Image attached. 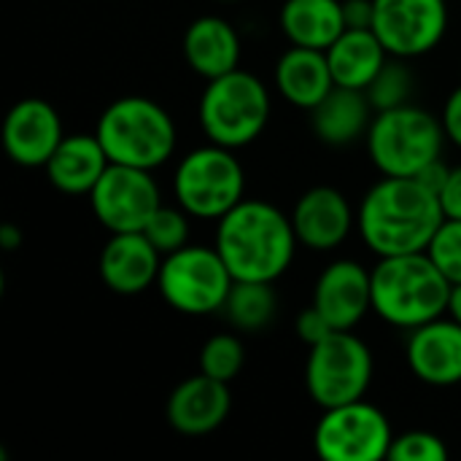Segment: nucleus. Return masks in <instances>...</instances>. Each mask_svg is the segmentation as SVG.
Returning <instances> with one entry per match:
<instances>
[{
  "label": "nucleus",
  "mask_w": 461,
  "mask_h": 461,
  "mask_svg": "<svg viewBox=\"0 0 461 461\" xmlns=\"http://www.w3.org/2000/svg\"><path fill=\"white\" fill-rule=\"evenodd\" d=\"M427 254L451 284H461V219H446L440 224Z\"/></svg>",
  "instance_id": "nucleus-29"
},
{
  "label": "nucleus",
  "mask_w": 461,
  "mask_h": 461,
  "mask_svg": "<svg viewBox=\"0 0 461 461\" xmlns=\"http://www.w3.org/2000/svg\"><path fill=\"white\" fill-rule=\"evenodd\" d=\"M230 408H232L230 384L200 373L181 381L170 392L165 416L176 432L186 438H200L219 429L227 421Z\"/></svg>",
  "instance_id": "nucleus-17"
},
{
  "label": "nucleus",
  "mask_w": 461,
  "mask_h": 461,
  "mask_svg": "<svg viewBox=\"0 0 461 461\" xmlns=\"http://www.w3.org/2000/svg\"><path fill=\"white\" fill-rule=\"evenodd\" d=\"M370 384L373 354L351 330H335L330 338L311 346L305 359V389L321 411L365 400Z\"/></svg>",
  "instance_id": "nucleus-9"
},
{
  "label": "nucleus",
  "mask_w": 461,
  "mask_h": 461,
  "mask_svg": "<svg viewBox=\"0 0 461 461\" xmlns=\"http://www.w3.org/2000/svg\"><path fill=\"white\" fill-rule=\"evenodd\" d=\"M289 216L300 246L311 251H335L348 240L357 227V211L351 208L348 197L335 186L308 189Z\"/></svg>",
  "instance_id": "nucleus-15"
},
{
  "label": "nucleus",
  "mask_w": 461,
  "mask_h": 461,
  "mask_svg": "<svg viewBox=\"0 0 461 461\" xmlns=\"http://www.w3.org/2000/svg\"><path fill=\"white\" fill-rule=\"evenodd\" d=\"M448 173H451V167L443 162V157L440 159H435V162H429L416 178L427 186V189H432L438 197H440V192H443V186H446V181H448Z\"/></svg>",
  "instance_id": "nucleus-35"
},
{
  "label": "nucleus",
  "mask_w": 461,
  "mask_h": 461,
  "mask_svg": "<svg viewBox=\"0 0 461 461\" xmlns=\"http://www.w3.org/2000/svg\"><path fill=\"white\" fill-rule=\"evenodd\" d=\"M0 138L11 162L22 167H46L65 132L51 103L41 97H24L5 113Z\"/></svg>",
  "instance_id": "nucleus-13"
},
{
  "label": "nucleus",
  "mask_w": 461,
  "mask_h": 461,
  "mask_svg": "<svg viewBox=\"0 0 461 461\" xmlns=\"http://www.w3.org/2000/svg\"><path fill=\"white\" fill-rule=\"evenodd\" d=\"M440 205L446 219H461V165L451 167L448 181L440 192Z\"/></svg>",
  "instance_id": "nucleus-34"
},
{
  "label": "nucleus",
  "mask_w": 461,
  "mask_h": 461,
  "mask_svg": "<svg viewBox=\"0 0 461 461\" xmlns=\"http://www.w3.org/2000/svg\"><path fill=\"white\" fill-rule=\"evenodd\" d=\"M189 213L178 205V208H167V205H159V211L149 219V224L143 227L146 238L154 243V249L167 257L184 246H189Z\"/></svg>",
  "instance_id": "nucleus-28"
},
{
  "label": "nucleus",
  "mask_w": 461,
  "mask_h": 461,
  "mask_svg": "<svg viewBox=\"0 0 461 461\" xmlns=\"http://www.w3.org/2000/svg\"><path fill=\"white\" fill-rule=\"evenodd\" d=\"M373 30L392 57H424L448 30L446 0H373Z\"/></svg>",
  "instance_id": "nucleus-12"
},
{
  "label": "nucleus",
  "mask_w": 461,
  "mask_h": 461,
  "mask_svg": "<svg viewBox=\"0 0 461 461\" xmlns=\"http://www.w3.org/2000/svg\"><path fill=\"white\" fill-rule=\"evenodd\" d=\"M216 251L235 281L276 284L300 246L292 216L267 200H240L216 221Z\"/></svg>",
  "instance_id": "nucleus-2"
},
{
  "label": "nucleus",
  "mask_w": 461,
  "mask_h": 461,
  "mask_svg": "<svg viewBox=\"0 0 461 461\" xmlns=\"http://www.w3.org/2000/svg\"><path fill=\"white\" fill-rule=\"evenodd\" d=\"M97 140L116 165L157 170L176 151V122L151 97L124 95L113 100L97 119Z\"/></svg>",
  "instance_id": "nucleus-4"
},
{
  "label": "nucleus",
  "mask_w": 461,
  "mask_h": 461,
  "mask_svg": "<svg viewBox=\"0 0 461 461\" xmlns=\"http://www.w3.org/2000/svg\"><path fill=\"white\" fill-rule=\"evenodd\" d=\"M446 221L440 197L419 178L384 176L357 208V230L378 257L427 251Z\"/></svg>",
  "instance_id": "nucleus-1"
},
{
  "label": "nucleus",
  "mask_w": 461,
  "mask_h": 461,
  "mask_svg": "<svg viewBox=\"0 0 461 461\" xmlns=\"http://www.w3.org/2000/svg\"><path fill=\"white\" fill-rule=\"evenodd\" d=\"M235 278L216 246L189 243L167 257L157 276L162 300L186 316H208L224 308Z\"/></svg>",
  "instance_id": "nucleus-8"
},
{
  "label": "nucleus",
  "mask_w": 461,
  "mask_h": 461,
  "mask_svg": "<svg viewBox=\"0 0 461 461\" xmlns=\"http://www.w3.org/2000/svg\"><path fill=\"white\" fill-rule=\"evenodd\" d=\"M367 154L384 176L416 178L429 162L443 157L446 130L438 116L408 103L375 111L365 135Z\"/></svg>",
  "instance_id": "nucleus-6"
},
{
  "label": "nucleus",
  "mask_w": 461,
  "mask_h": 461,
  "mask_svg": "<svg viewBox=\"0 0 461 461\" xmlns=\"http://www.w3.org/2000/svg\"><path fill=\"white\" fill-rule=\"evenodd\" d=\"M184 59L205 81L240 65V35L221 16H200L184 32Z\"/></svg>",
  "instance_id": "nucleus-20"
},
{
  "label": "nucleus",
  "mask_w": 461,
  "mask_h": 461,
  "mask_svg": "<svg viewBox=\"0 0 461 461\" xmlns=\"http://www.w3.org/2000/svg\"><path fill=\"white\" fill-rule=\"evenodd\" d=\"M373 0H343V19L351 30H373Z\"/></svg>",
  "instance_id": "nucleus-33"
},
{
  "label": "nucleus",
  "mask_w": 461,
  "mask_h": 461,
  "mask_svg": "<svg viewBox=\"0 0 461 461\" xmlns=\"http://www.w3.org/2000/svg\"><path fill=\"white\" fill-rule=\"evenodd\" d=\"M446 456H448L446 443L427 429L394 435V443L389 448L392 461H443Z\"/></svg>",
  "instance_id": "nucleus-30"
},
{
  "label": "nucleus",
  "mask_w": 461,
  "mask_h": 461,
  "mask_svg": "<svg viewBox=\"0 0 461 461\" xmlns=\"http://www.w3.org/2000/svg\"><path fill=\"white\" fill-rule=\"evenodd\" d=\"M278 22L292 46L327 51L346 30L343 0H286L281 5Z\"/></svg>",
  "instance_id": "nucleus-24"
},
{
  "label": "nucleus",
  "mask_w": 461,
  "mask_h": 461,
  "mask_svg": "<svg viewBox=\"0 0 461 461\" xmlns=\"http://www.w3.org/2000/svg\"><path fill=\"white\" fill-rule=\"evenodd\" d=\"M0 246L5 251H14L16 246H22V230L16 224H3L0 227Z\"/></svg>",
  "instance_id": "nucleus-36"
},
{
  "label": "nucleus",
  "mask_w": 461,
  "mask_h": 461,
  "mask_svg": "<svg viewBox=\"0 0 461 461\" xmlns=\"http://www.w3.org/2000/svg\"><path fill=\"white\" fill-rule=\"evenodd\" d=\"M276 89L286 103L303 111H313L332 89L335 78L330 70L327 51L308 46H289L276 62Z\"/></svg>",
  "instance_id": "nucleus-19"
},
{
  "label": "nucleus",
  "mask_w": 461,
  "mask_h": 461,
  "mask_svg": "<svg viewBox=\"0 0 461 461\" xmlns=\"http://www.w3.org/2000/svg\"><path fill=\"white\" fill-rule=\"evenodd\" d=\"M89 205L108 232H143L159 211L162 194L151 170L111 162L89 192Z\"/></svg>",
  "instance_id": "nucleus-11"
},
{
  "label": "nucleus",
  "mask_w": 461,
  "mask_h": 461,
  "mask_svg": "<svg viewBox=\"0 0 461 461\" xmlns=\"http://www.w3.org/2000/svg\"><path fill=\"white\" fill-rule=\"evenodd\" d=\"M294 330H297V338H300L303 343H308V346H316V343H321L324 338H330V335L335 332V327H332V324L319 313V308H313V305H308V308L297 316Z\"/></svg>",
  "instance_id": "nucleus-31"
},
{
  "label": "nucleus",
  "mask_w": 461,
  "mask_h": 461,
  "mask_svg": "<svg viewBox=\"0 0 461 461\" xmlns=\"http://www.w3.org/2000/svg\"><path fill=\"white\" fill-rule=\"evenodd\" d=\"M413 89H416V81H413V70L408 68V59L389 57L365 92L375 111H389V108L408 105Z\"/></svg>",
  "instance_id": "nucleus-26"
},
{
  "label": "nucleus",
  "mask_w": 461,
  "mask_h": 461,
  "mask_svg": "<svg viewBox=\"0 0 461 461\" xmlns=\"http://www.w3.org/2000/svg\"><path fill=\"white\" fill-rule=\"evenodd\" d=\"M411 373L427 386L461 384V324L454 316H440L411 330L408 338Z\"/></svg>",
  "instance_id": "nucleus-16"
},
{
  "label": "nucleus",
  "mask_w": 461,
  "mask_h": 461,
  "mask_svg": "<svg viewBox=\"0 0 461 461\" xmlns=\"http://www.w3.org/2000/svg\"><path fill=\"white\" fill-rule=\"evenodd\" d=\"M370 281L373 313L397 330L411 332L448 313L454 284L427 251L378 257L375 267H370Z\"/></svg>",
  "instance_id": "nucleus-3"
},
{
  "label": "nucleus",
  "mask_w": 461,
  "mask_h": 461,
  "mask_svg": "<svg viewBox=\"0 0 461 461\" xmlns=\"http://www.w3.org/2000/svg\"><path fill=\"white\" fill-rule=\"evenodd\" d=\"M440 122H443L446 138L461 149V86H456L448 95V100L443 105V113H440Z\"/></svg>",
  "instance_id": "nucleus-32"
},
{
  "label": "nucleus",
  "mask_w": 461,
  "mask_h": 461,
  "mask_svg": "<svg viewBox=\"0 0 461 461\" xmlns=\"http://www.w3.org/2000/svg\"><path fill=\"white\" fill-rule=\"evenodd\" d=\"M278 311V294L265 281H235L221 308L230 327L240 332H262Z\"/></svg>",
  "instance_id": "nucleus-25"
},
{
  "label": "nucleus",
  "mask_w": 461,
  "mask_h": 461,
  "mask_svg": "<svg viewBox=\"0 0 461 461\" xmlns=\"http://www.w3.org/2000/svg\"><path fill=\"white\" fill-rule=\"evenodd\" d=\"M375 108L365 89L338 86L311 111V127L327 146H351L365 138Z\"/></svg>",
  "instance_id": "nucleus-22"
},
{
  "label": "nucleus",
  "mask_w": 461,
  "mask_h": 461,
  "mask_svg": "<svg viewBox=\"0 0 461 461\" xmlns=\"http://www.w3.org/2000/svg\"><path fill=\"white\" fill-rule=\"evenodd\" d=\"M111 165L97 135H65L46 162V176L62 194H89Z\"/></svg>",
  "instance_id": "nucleus-21"
},
{
  "label": "nucleus",
  "mask_w": 461,
  "mask_h": 461,
  "mask_svg": "<svg viewBox=\"0 0 461 461\" xmlns=\"http://www.w3.org/2000/svg\"><path fill=\"white\" fill-rule=\"evenodd\" d=\"M270 92L259 76L249 70H230L211 78L200 97V127L211 143L243 149L254 143L270 122Z\"/></svg>",
  "instance_id": "nucleus-5"
},
{
  "label": "nucleus",
  "mask_w": 461,
  "mask_h": 461,
  "mask_svg": "<svg viewBox=\"0 0 461 461\" xmlns=\"http://www.w3.org/2000/svg\"><path fill=\"white\" fill-rule=\"evenodd\" d=\"M176 203L203 221H219L246 194V173L235 149L205 143L192 149L173 173Z\"/></svg>",
  "instance_id": "nucleus-7"
},
{
  "label": "nucleus",
  "mask_w": 461,
  "mask_h": 461,
  "mask_svg": "<svg viewBox=\"0 0 461 461\" xmlns=\"http://www.w3.org/2000/svg\"><path fill=\"white\" fill-rule=\"evenodd\" d=\"M392 443L394 432L386 413L367 400L324 408L313 429V448L327 461L389 459Z\"/></svg>",
  "instance_id": "nucleus-10"
},
{
  "label": "nucleus",
  "mask_w": 461,
  "mask_h": 461,
  "mask_svg": "<svg viewBox=\"0 0 461 461\" xmlns=\"http://www.w3.org/2000/svg\"><path fill=\"white\" fill-rule=\"evenodd\" d=\"M219 3H235V0H219Z\"/></svg>",
  "instance_id": "nucleus-38"
},
{
  "label": "nucleus",
  "mask_w": 461,
  "mask_h": 461,
  "mask_svg": "<svg viewBox=\"0 0 461 461\" xmlns=\"http://www.w3.org/2000/svg\"><path fill=\"white\" fill-rule=\"evenodd\" d=\"M392 54L375 35V30H351L346 27L332 46L327 49L330 70L338 86L367 89L378 70L386 65Z\"/></svg>",
  "instance_id": "nucleus-23"
},
{
  "label": "nucleus",
  "mask_w": 461,
  "mask_h": 461,
  "mask_svg": "<svg viewBox=\"0 0 461 461\" xmlns=\"http://www.w3.org/2000/svg\"><path fill=\"white\" fill-rule=\"evenodd\" d=\"M243 362H246L243 343L232 332L208 338L200 351V373H205L216 381H224V384H232L240 375Z\"/></svg>",
  "instance_id": "nucleus-27"
},
{
  "label": "nucleus",
  "mask_w": 461,
  "mask_h": 461,
  "mask_svg": "<svg viewBox=\"0 0 461 461\" xmlns=\"http://www.w3.org/2000/svg\"><path fill=\"white\" fill-rule=\"evenodd\" d=\"M448 316H454L461 324V284H454L451 300H448Z\"/></svg>",
  "instance_id": "nucleus-37"
},
{
  "label": "nucleus",
  "mask_w": 461,
  "mask_h": 461,
  "mask_svg": "<svg viewBox=\"0 0 461 461\" xmlns=\"http://www.w3.org/2000/svg\"><path fill=\"white\" fill-rule=\"evenodd\" d=\"M162 254L146 238V232H111L100 251L97 273L103 284L116 294H140L157 284Z\"/></svg>",
  "instance_id": "nucleus-18"
},
{
  "label": "nucleus",
  "mask_w": 461,
  "mask_h": 461,
  "mask_svg": "<svg viewBox=\"0 0 461 461\" xmlns=\"http://www.w3.org/2000/svg\"><path fill=\"white\" fill-rule=\"evenodd\" d=\"M313 308L335 327L354 330L373 311L370 270L357 259L330 262L313 286Z\"/></svg>",
  "instance_id": "nucleus-14"
}]
</instances>
